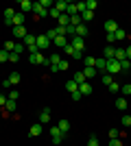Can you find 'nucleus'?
<instances>
[{
  "instance_id": "obj_32",
  "label": "nucleus",
  "mask_w": 131,
  "mask_h": 146,
  "mask_svg": "<svg viewBox=\"0 0 131 146\" xmlns=\"http://www.w3.org/2000/svg\"><path fill=\"white\" fill-rule=\"evenodd\" d=\"M83 63H85V68H94V66H96V57H85Z\"/></svg>"
},
{
  "instance_id": "obj_19",
  "label": "nucleus",
  "mask_w": 131,
  "mask_h": 146,
  "mask_svg": "<svg viewBox=\"0 0 131 146\" xmlns=\"http://www.w3.org/2000/svg\"><path fill=\"white\" fill-rule=\"evenodd\" d=\"M114 59H116V61H125V59H127L125 48H116V55H114Z\"/></svg>"
},
{
  "instance_id": "obj_48",
  "label": "nucleus",
  "mask_w": 131,
  "mask_h": 146,
  "mask_svg": "<svg viewBox=\"0 0 131 146\" xmlns=\"http://www.w3.org/2000/svg\"><path fill=\"white\" fill-rule=\"evenodd\" d=\"M9 61H13V63L20 61V55H18V52H9Z\"/></svg>"
},
{
  "instance_id": "obj_52",
  "label": "nucleus",
  "mask_w": 131,
  "mask_h": 146,
  "mask_svg": "<svg viewBox=\"0 0 131 146\" xmlns=\"http://www.w3.org/2000/svg\"><path fill=\"white\" fill-rule=\"evenodd\" d=\"M107 87H109V90H112V92H118V90H120V85H118V83H109V85H107Z\"/></svg>"
},
{
  "instance_id": "obj_50",
  "label": "nucleus",
  "mask_w": 131,
  "mask_h": 146,
  "mask_svg": "<svg viewBox=\"0 0 131 146\" xmlns=\"http://www.w3.org/2000/svg\"><path fill=\"white\" fill-rule=\"evenodd\" d=\"M39 5H42L44 9H53V2H50V0H42V2H39Z\"/></svg>"
},
{
  "instance_id": "obj_20",
  "label": "nucleus",
  "mask_w": 131,
  "mask_h": 146,
  "mask_svg": "<svg viewBox=\"0 0 131 146\" xmlns=\"http://www.w3.org/2000/svg\"><path fill=\"white\" fill-rule=\"evenodd\" d=\"M79 92H81V96H87V94H92V85L83 83V85H79Z\"/></svg>"
},
{
  "instance_id": "obj_39",
  "label": "nucleus",
  "mask_w": 131,
  "mask_h": 146,
  "mask_svg": "<svg viewBox=\"0 0 131 146\" xmlns=\"http://www.w3.org/2000/svg\"><path fill=\"white\" fill-rule=\"evenodd\" d=\"M100 79H103V83H105V85H109V83H114V76H112V74H103V76H100Z\"/></svg>"
},
{
  "instance_id": "obj_44",
  "label": "nucleus",
  "mask_w": 131,
  "mask_h": 146,
  "mask_svg": "<svg viewBox=\"0 0 131 146\" xmlns=\"http://www.w3.org/2000/svg\"><path fill=\"white\" fill-rule=\"evenodd\" d=\"M63 50H66V55H70V57H72V59H74V52H76V50L72 48L70 44H68V46H66V48H63Z\"/></svg>"
},
{
  "instance_id": "obj_38",
  "label": "nucleus",
  "mask_w": 131,
  "mask_h": 146,
  "mask_svg": "<svg viewBox=\"0 0 131 146\" xmlns=\"http://www.w3.org/2000/svg\"><path fill=\"white\" fill-rule=\"evenodd\" d=\"M87 146H100L98 137H96V135H90V140H87Z\"/></svg>"
},
{
  "instance_id": "obj_1",
  "label": "nucleus",
  "mask_w": 131,
  "mask_h": 146,
  "mask_svg": "<svg viewBox=\"0 0 131 146\" xmlns=\"http://www.w3.org/2000/svg\"><path fill=\"white\" fill-rule=\"evenodd\" d=\"M105 72L107 74H118L120 72V61H116V59H107V68H105Z\"/></svg>"
},
{
  "instance_id": "obj_42",
  "label": "nucleus",
  "mask_w": 131,
  "mask_h": 146,
  "mask_svg": "<svg viewBox=\"0 0 131 146\" xmlns=\"http://www.w3.org/2000/svg\"><path fill=\"white\" fill-rule=\"evenodd\" d=\"M57 68L66 72V70H68V68H70V63H68V61H66V59H61V61H59V66H57Z\"/></svg>"
},
{
  "instance_id": "obj_8",
  "label": "nucleus",
  "mask_w": 131,
  "mask_h": 146,
  "mask_svg": "<svg viewBox=\"0 0 131 146\" xmlns=\"http://www.w3.org/2000/svg\"><path fill=\"white\" fill-rule=\"evenodd\" d=\"M31 63H44V66H48V59L44 57V52H35V55H31Z\"/></svg>"
},
{
  "instance_id": "obj_13",
  "label": "nucleus",
  "mask_w": 131,
  "mask_h": 146,
  "mask_svg": "<svg viewBox=\"0 0 131 146\" xmlns=\"http://www.w3.org/2000/svg\"><path fill=\"white\" fill-rule=\"evenodd\" d=\"M96 72H105V68H107V59L103 57V59H96Z\"/></svg>"
},
{
  "instance_id": "obj_26",
  "label": "nucleus",
  "mask_w": 131,
  "mask_h": 146,
  "mask_svg": "<svg viewBox=\"0 0 131 146\" xmlns=\"http://www.w3.org/2000/svg\"><path fill=\"white\" fill-rule=\"evenodd\" d=\"M20 79H22V76H20L18 72H11V74H9V83H11V85H18Z\"/></svg>"
},
{
  "instance_id": "obj_30",
  "label": "nucleus",
  "mask_w": 131,
  "mask_h": 146,
  "mask_svg": "<svg viewBox=\"0 0 131 146\" xmlns=\"http://www.w3.org/2000/svg\"><path fill=\"white\" fill-rule=\"evenodd\" d=\"M57 9V11H61V13H66V7H68V2H63V0H59V2H55V5H53Z\"/></svg>"
},
{
  "instance_id": "obj_57",
  "label": "nucleus",
  "mask_w": 131,
  "mask_h": 146,
  "mask_svg": "<svg viewBox=\"0 0 131 146\" xmlns=\"http://www.w3.org/2000/svg\"><path fill=\"white\" fill-rule=\"evenodd\" d=\"M2 87H5V90H9V87H11V83H9V79H5V81H2Z\"/></svg>"
},
{
  "instance_id": "obj_35",
  "label": "nucleus",
  "mask_w": 131,
  "mask_h": 146,
  "mask_svg": "<svg viewBox=\"0 0 131 146\" xmlns=\"http://www.w3.org/2000/svg\"><path fill=\"white\" fill-rule=\"evenodd\" d=\"M15 109H18L15 100H7V105H5V111H15Z\"/></svg>"
},
{
  "instance_id": "obj_34",
  "label": "nucleus",
  "mask_w": 131,
  "mask_h": 146,
  "mask_svg": "<svg viewBox=\"0 0 131 146\" xmlns=\"http://www.w3.org/2000/svg\"><path fill=\"white\" fill-rule=\"evenodd\" d=\"M116 109H120V111L127 109V100L125 98H118V100H116Z\"/></svg>"
},
{
  "instance_id": "obj_43",
  "label": "nucleus",
  "mask_w": 131,
  "mask_h": 146,
  "mask_svg": "<svg viewBox=\"0 0 131 146\" xmlns=\"http://www.w3.org/2000/svg\"><path fill=\"white\" fill-rule=\"evenodd\" d=\"M46 37H48V42H53V39H55V37H59V35H57V31H55V29H50L48 33H46Z\"/></svg>"
},
{
  "instance_id": "obj_5",
  "label": "nucleus",
  "mask_w": 131,
  "mask_h": 146,
  "mask_svg": "<svg viewBox=\"0 0 131 146\" xmlns=\"http://www.w3.org/2000/svg\"><path fill=\"white\" fill-rule=\"evenodd\" d=\"M35 44H37V50H39V52H44V50H46V48H48V37H46V35H37V42H35Z\"/></svg>"
},
{
  "instance_id": "obj_12",
  "label": "nucleus",
  "mask_w": 131,
  "mask_h": 146,
  "mask_svg": "<svg viewBox=\"0 0 131 146\" xmlns=\"http://www.w3.org/2000/svg\"><path fill=\"white\" fill-rule=\"evenodd\" d=\"M74 35H76V37H85V35H87V26H85V24L74 26Z\"/></svg>"
},
{
  "instance_id": "obj_21",
  "label": "nucleus",
  "mask_w": 131,
  "mask_h": 146,
  "mask_svg": "<svg viewBox=\"0 0 131 146\" xmlns=\"http://www.w3.org/2000/svg\"><path fill=\"white\" fill-rule=\"evenodd\" d=\"M13 26H24V13H15V18H13Z\"/></svg>"
},
{
  "instance_id": "obj_51",
  "label": "nucleus",
  "mask_w": 131,
  "mask_h": 146,
  "mask_svg": "<svg viewBox=\"0 0 131 146\" xmlns=\"http://www.w3.org/2000/svg\"><path fill=\"white\" fill-rule=\"evenodd\" d=\"M0 61H9V52L7 50H0Z\"/></svg>"
},
{
  "instance_id": "obj_55",
  "label": "nucleus",
  "mask_w": 131,
  "mask_h": 146,
  "mask_svg": "<svg viewBox=\"0 0 131 146\" xmlns=\"http://www.w3.org/2000/svg\"><path fill=\"white\" fill-rule=\"evenodd\" d=\"M72 100H81V92H74V94H72Z\"/></svg>"
},
{
  "instance_id": "obj_36",
  "label": "nucleus",
  "mask_w": 131,
  "mask_h": 146,
  "mask_svg": "<svg viewBox=\"0 0 131 146\" xmlns=\"http://www.w3.org/2000/svg\"><path fill=\"white\" fill-rule=\"evenodd\" d=\"M35 42H37V37H35V35H26L24 37V46H33Z\"/></svg>"
},
{
  "instance_id": "obj_54",
  "label": "nucleus",
  "mask_w": 131,
  "mask_h": 146,
  "mask_svg": "<svg viewBox=\"0 0 131 146\" xmlns=\"http://www.w3.org/2000/svg\"><path fill=\"white\" fill-rule=\"evenodd\" d=\"M7 100H9V98H7L5 94H0V107H5V105H7Z\"/></svg>"
},
{
  "instance_id": "obj_27",
  "label": "nucleus",
  "mask_w": 131,
  "mask_h": 146,
  "mask_svg": "<svg viewBox=\"0 0 131 146\" xmlns=\"http://www.w3.org/2000/svg\"><path fill=\"white\" fill-rule=\"evenodd\" d=\"M70 24H72V26H79V24H83L81 15H79V13H76V15H70Z\"/></svg>"
},
{
  "instance_id": "obj_60",
  "label": "nucleus",
  "mask_w": 131,
  "mask_h": 146,
  "mask_svg": "<svg viewBox=\"0 0 131 146\" xmlns=\"http://www.w3.org/2000/svg\"><path fill=\"white\" fill-rule=\"evenodd\" d=\"M129 129H131V127H129Z\"/></svg>"
},
{
  "instance_id": "obj_10",
  "label": "nucleus",
  "mask_w": 131,
  "mask_h": 146,
  "mask_svg": "<svg viewBox=\"0 0 131 146\" xmlns=\"http://www.w3.org/2000/svg\"><path fill=\"white\" fill-rule=\"evenodd\" d=\"M50 116H53V113H50V109L46 107V109L39 113V122H42V124H48V122H50Z\"/></svg>"
},
{
  "instance_id": "obj_33",
  "label": "nucleus",
  "mask_w": 131,
  "mask_h": 146,
  "mask_svg": "<svg viewBox=\"0 0 131 146\" xmlns=\"http://www.w3.org/2000/svg\"><path fill=\"white\" fill-rule=\"evenodd\" d=\"M92 18H94V11H87V9H85V11L81 13V20H83V22H90Z\"/></svg>"
},
{
  "instance_id": "obj_37",
  "label": "nucleus",
  "mask_w": 131,
  "mask_h": 146,
  "mask_svg": "<svg viewBox=\"0 0 131 146\" xmlns=\"http://www.w3.org/2000/svg\"><path fill=\"white\" fill-rule=\"evenodd\" d=\"M48 15H50V18H55V20H59V18H61V11H57L55 7H53V9H48Z\"/></svg>"
},
{
  "instance_id": "obj_58",
  "label": "nucleus",
  "mask_w": 131,
  "mask_h": 146,
  "mask_svg": "<svg viewBox=\"0 0 131 146\" xmlns=\"http://www.w3.org/2000/svg\"><path fill=\"white\" fill-rule=\"evenodd\" d=\"M125 52H127V59L131 61V46H129V48H125Z\"/></svg>"
},
{
  "instance_id": "obj_49",
  "label": "nucleus",
  "mask_w": 131,
  "mask_h": 146,
  "mask_svg": "<svg viewBox=\"0 0 131 146\" xmlns=\"http://www.w3.org/2000/svg\"><path fill=\"white\" fill-rule=\"evenodd\" d=\"M122 127H131V116H122Z\"/></svg>"
},
{
  "instance_id": "obj_22",
  "label": "nucleus",
  "mask_w": 131,
  "mask_h": 146,
  "mask_svg": "<svg viewBox=\"0 0 131 146\" xmlns=\"http://www.w3.org/2000/svg\"><path fill=\"white\" fill-rule=\"evenodd\" d=\"M96 68H83V76H85V79H92V76H96Z\"/></svg>"
},
{
  "instance_id": "obj_14",
  "label": "nucleus",
  "mask_w": 131,
  "mask_h": 146,
  "mask_svg": "<svg viewBox=\"0 0 131 146\" xmlns=\"http://www.w3.org/2000/svg\"><path fill=\"white\" fill-rule=\"evenodd\" d=\"M57 127H59V131H61L63 135H68V131H70V122H68V120H59V124H57Z\"/></svg>"
},
{
  "instance_id": "obj_41",
  "label": "nucleus",
  "mask_w": 131,
  "mask_h": 146,
  "mask_svg": "<svg viewBox=\"0 0 131 146\" xmlns=\"http://www.w3.org/2000/svg\"><path fill=\"white\" fill-rule=\"evenodd\" d=\"M85 9H87V11H94V9H96V0H87V2H85Z\"/></svg>"
},
{
  "instance_id": "obj_29",
  "label": "nucleus",
  "mask_w": 131,
  "mask_h": 146,
  "mask_svg": "<svg viewBox=\"0 0 131 146\" xmlns=\"http://www.w3.org/2000/svg\"><path fill=\"white\" fill-rule=\"evenodd\" d=\"M131 70V61L125 59V61H120V72H129Z\"/></svg>"
},
{
  "instance_id": "obj_24",
  "label": "nucleus",
  "mask_w": 131,
  "mask_h": 146,
  "mask_svg": "<svg viewBox=\"0 0 131 146\" xmlns=\"http://www.w3.org/2000/svg\"><path fill=\"white\" fill-rule=\"evenodd\" d=\"M66 90H68V92H70V94H74V92H79V85H76L74 81L70 79V81H68V83H66Z\"/></svg>"
},
{
  "instance_id": "obj_4",
  "label": "nucleus",
  "mask_w": 131,
  "mask_h": 146,
  "mask_svg": "<svg viewBox=\"0 0 131 146\" xmlns=\"http://www.w3.org/2000/svg\"><path fill=\"white\" fill-rule=\"evenodd\" d=\"M70 46L74 50H79V52H83V48H85V42H83V37H72V42H70Z\"/></svg>"
},
{
  "instance_id": "obj_2",
  "label": "nucleus",
  "mask_w": 131,
  "mask_h": 146,
  "mask_svg": "<svg viewBox=\"0 0 131 146\" xmlns=\"http://www.w3.org/2000/svg\"><path fill=\"white\" fill-rule=\"evenodd\" d=\"M48 133H50V137H53V142H55V144H61L63 137H66V135L59 131V127H48Z\"/></svg>"
},
{
  "instance_id": "obj_15",
  "label": "nucleus",
  "mask_w": 131,
  "mask_h": 146,
  "mask_svg": "<svg viewBox=\"0 0 131 146\" xmlns=\"http://www.w3.org/2000/svg\"><path fill=\"white\" fill-rule=\"evenodd\" d=\"M57 26H63V29H66V26H70V15L61 13V18L57 20Z\"/></svg>"
},
{
  "instance_id": "obj_46",
  "label": "nucleus",
  "mask_w": 131,
  "mask_h": 146,
  "mask_svg": "<svg viewBox=\"0 0 131 146\" xmlns=\"http://www.w3.org/2000/svg\"><path fill=\"white\" fill-rule=\"evenodd\" d=\"M13 48H15V42H7L5 44V50H7V52H13Z\"/></svg>"
},
{
  "instance_id": "obj_11",
  "label": "nucleus",
  "mask_w": 131,
  "mask_h": 146,
  "mask_svg": "<svg viewBox=\"0 0 131 146\" xmlns=\"http://www.w3.org/2000/svg\"><path fill=\"white\" fill-rule=\"evenodd\" d=\"M42 131H44V124H42V122H37V124H33V127H31V135H33V137L42 135Z\"/></svg>"
},
{
  "instance_id": "obj_7",
  "label": "nucleus",
  "mask_w": 131,
  "mask_h": 146,
  "mask_svg": "<svg viewBox=\"0 0 131 146\" xmlns=\"http://www.w3.org/2000/svg\"><path fill=\"white\" fill-rule=\"evenodd\" d=\"M26 35H29V33H26L24 26H13V37H15V39H22V42H24Z\"/></svg>"
},
{
  "instance_id": "obj_40",
  "label": "nucleus",
  "mask_w": 131,
  "mask_h": 146,
  "mask_svg": "<svg viewBox=\"0 0 131 146\" xmlns=\"http://www.w3.org/2000/svg\"><path fill=\"white\" fill-rule=\"evenodd\" d=\"M18 96H20V92H18V90H11L9 94H7V98H9V100H18Z\"/></svg>"
},
{
  "instance_id": "obj_59",
  "label": "nucleus",
  "mask_w": 131,
  "mask_h": 146,
  "mask_svg": "<svg viewBox=\"0 0 131 146\" xmlns=\"http://www.w3.org/2000/svg\"><path fill=\"white\" fill-rule=\"evenodd\" d=\"M2 111H5V107H0V116H2Z\"/></svg>"
},
{
  "instance_id": "obj_16",
  "label": "nucleus",
  "mask_w": 131,
  "mask_h": 146,
  "mask_svg": "<svg viewBox=\"0 0 131 146\" xmlns=\"http://www.w3.org/2000/svg\"><path fill=\"white\" fill-rule=\"evenodd\" d=\"M105 31L107 33H116V31H118V24H116L114 20H107L105 22Z\"/></svg>"
},
{
  "instance_id": "obj_28",
  "label": "nucleus",
  "mask_w": 131,
  "mask_h": 146,
  "mask_svg": "<svg viewBox=\"0 0 131 146\" xmlns=\"http://www.w3.org/2000/svg\"><path fill=\"white\" fill-rule=\"evenodd\" d=\"M114 37H116V42H122V39H125V37H127V31L118 29V31H116V33H114Z\"/></svg>"
},
{
  "instance_id": "obj_47",
  "label": "nucleus",
  "mask_w": 131,
  "mask_h": 146,
  "mask_svg": "<svg viewBox=\"0 0 131 146\" xmlns=\"http://www.w3.org/2000/svg\"><path fill=\"white\" fill-rule=\"evenodd\" d=\"M109 140H118V129H109Z\"/></svg>"
},
{
  "instance_id": "obj_31",
  "label": "nucleus",
  "mask_w": 131,
  "mask_h": 146,
  "mask_svg": "<svg viewBox=\"0 0 131 146\" xmlns=\"http://www.w3.org/2000/svg\"><path fill=\"white\" fill-rule=\"evenodd\" d=\"M59 61H61V57H59V55H50L48 57V66H59Z\"/></svg>"
},
{
  "instance_id": "obj_9",
  "label": "nucleus",
  "mask_w": 131,
  "mask_h": 146,
  "mask_svg": "<svg viewBox=\"0 0 131 146\" xmlns=\"http://www.w3.org/2000/svg\"><path fill=\"white\" fill-rule=\"evenodd\" d=\"M20 9H22V13H33V2L31 0H22V2H20Z\"/></svg>"
},
{
  "instance_id": "obj_3",
  "label": "nucleus",
  "mask_w": 131,
  "mask_h": 146,
  "mask_svg": "<svg viewBox=\"0 0 131 146\" xmlns=\"http://www.w3.org/2000/svg\"><path fill=\"white\" fill-rule=\"evenodd\" d=\"M33 13H35L37 18H48V9H44L39 2H33Z\"/></svg>"
},
{
  "instance_id": "obj_56",
  "label": "nucleus",
  "mask_w": 131,
  "mask_h": 146,
  "mask_svg": "<svg viewBox=\"0 0 131 146\" xmlns=\"http://www.w3.org/2000/svg\"><path fill=\"white\" fill-rule=\"evenodd\" d=\"M109 146H122V144H120V140H109Z\"/></svg>"
},
{
  "instance_id": "obj_25",
  "label": "nucleus",
  "mask_w": 131,
  "mask_h": 146,
  "mask_svg": "<svg viewBox=\"0 0 131 146\" xmlns=\"http://www.w3.org/2000/svg\"><path fill=\"white\" fill-rule=\"evenodd\" d=\"M72 81H74L76 85H83V83H87V79L83 76V72H76V74H74V79H72Z\"/></svg>"
},
{
  "instance_id": "obj_53",
  "label": "nucleus",
  "mask_w": 131,
  "mask_h": 146,
  "mask_svg": "<svg viewBox=\"0 0 131 146\" xmlns=\"http://www.w3.org/2000/svg\"><path fill=\"white\" fill-rule=\"evenodd\" d=\"M120 92H122V94H131V85H122Z\"/></svg>"
},
{
  "instance_id": "obj_17",
  "label": "nucleus",
  "mask_w": 131,
  "mask_h": 146,
  "mask_svg": "<svg viewBox=\"0 0 131 146\" xmlns=\"http://www.w3.org/2000/svg\"><path fill=\"white\" fill-rule=\"evenodd\" d=\"M53 44H55V46H59V48H66L70 42L66 39V37H55V39H53Z\"/></svg>"
},
{
  "instance_id": "obj_6",
  "label": "nucleus",
  "mask_w": 131,
  "mask_h": 146,
  "mask_svg": "<svg viewBox=\"0 0 131 146\" xmlns=\"http://www.w3.org/2000/svg\"><path fill=\"white\" fill-rule=\"evenodd\" d=\"M13 18H15V9H13V7H9V9H5V24L13 26Z\"/></svg>"
},
{
  "instance_id": "obj_18",
  "label": "nucleus",
  "mask_w": 131,
  "mask_h": 146,
  "mask_svg": "<svg viewBox=\"0 0 131 146\" xmlns=\"http://www.w3.org/2000/svg\"><path fill=\"white\" fill-rule=\"evenodd\" d=\"M76 2H68V7H66V15H76Z\"/></svg>"
},
{
  "instance_id": "obj_45",
  "label": "nucleus",
  "mask_w": 131,
  "mask_h": 146,
  "mask_svg": "<svg viewBox=\"0 0 131 146\" xmlns=\"http://www.w3.org/2000/svg\"><path fill=\"white\" fill-rule=\"evenodd\" d=\"M24 48H26L24 44H20V42H15V48H13V52H18V55H20V52H22V50H24Z\"/></svg>"
},
{
  "instance_id": "obj_23",
  "label": "nucleus",
  "mask_w": 131,
  "mask_h": 146,
  "mask_svg": "<svg viewBox=\"0 0 131 146\" xmlns=\"http://www.w3.org/2000/svg\"><path fill=\"white\" fill-rule=\"evenodd\" d=\"M114 55H116V48H114V46H107L105 52H103V57H105V59H114Z\"/></svg>"
}]
</instances>
